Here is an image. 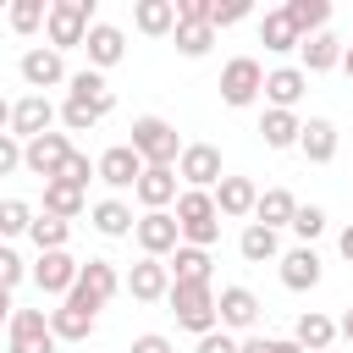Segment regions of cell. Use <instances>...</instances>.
I'll return each instance as SVG.
<instances>
[{
	"instance_id": "obj_28",
	"label": "cell",
	"mask_w": 353,
	"mask_h": 353,
	"mask_svg": "<svg viewBox=\"0 0 353 353\" xmlns=\"http://www.w3.org/2000/svg\"><path fill=\"white\" fill-rule=\"evenodd\" d=\"M88 221H94V232H99V237H132V226H138V221H132V210H127L121 199H99V204L88 210Z\"/></svg>"
},
{
	"instance_id": "obj_3",
	"label": "cell",
	"mask_w": 353,
	"mask_h": 353,
	"mask_svg": "<svg viewBox=\"0 0 353 353\" xmlns=\"http://www.w3.org/2000/svg\"><path fill=\"white\" fill-rule=\"evenodd\" d=\"M182 138H176V127L165 121V116H138L132 121V154L143 160V165H176L182 160Z\"/></svg>"
},
{
	"instance_id": "obj_54",
	"label": "cell",
	"mask_w": 353,
	"mask_h": 353,
	"mask_svg": "<svg viewBox=\"0 0 353 353\" xmlns=\"http://www.w3.org/2000/svg\"><path fill=\"white\" fill-rule=\"evenodd\" d=\"M6 127H11V105L0 99V132H6Z\"/></svg>"
},
{
	"instance_id": "obj_6",
	"label": "cell",
	"mask_w": 353,
	"mask_h": 353,
	"mask_svg": "<svg viewBox=\"0 0 353 353\" xmlns=\"http://www.w3.org/2000/svg\"><path fill=\"white\" fill-rule=\"evenodd\" d=\"M265 94V66L254 61V55H232L226 66H221V99L232 105V110H243V105H254Z\"/></svg>"
},
{
	"instance_id": "obj_41",
	"label": "cell",
	"mask_w": 353,
	"mask_h": 353,
	"mask_svg": "<svg viewBox=\"0 0 353 353\" xmlns=\"http://www.w3.org/2000/svg\"><path fill=\"white\" fill-rule=\"evenodd\" d=\"M94 121H99L94 105H83V99H66V105H61V127H66V132H88Z\"/></svg>"
},
{
	"instance_id": "obj_29",
	"label": "cell",
	"mask_w": 353,
	"mask_h": 353,
	"mask_svg": "<svg viewBox=\"0 0 353 353\" xmlns=\"http://www.w3.org/2000/svg\"><path fill=\"white\" fill-rule=\"evenodd\" d=\"M237 254H243L248 265H265V259H281V237H276L270 226H259V221H248V226H243V237H237Z\"/></svg>"
},
{
	"instance_id": "obj_50",
	"label": "cell",
	"mask_w": 353,
	"mask_h": 353,
	"mask_svg": "<svg viewBox=\"0 0 353 353\" xmlns=\"http://www.w3.org/2000/svg\"><path fill=\"white\" fill-rule=\"evenodd\" d=\"M336 248H342V259L353 265V226H342V237H336Z\"/></svg>"
},
{
	"instance_id": "obj_43",
	"label": "cell",
	"mask_w": 353,
	"mask_h": 353,
	"mask_svg": "<svg viewBox=\"0 0 353 353\" xmlns=\"http://www.w3.org/2000/svg\"><path fill=\"white\" fill-rule=\"evenodd\" d=\"M22 276H28V265H22V254H17V248H6V243H0V287H6V292H11V287H17V281H22Z\"/></svg>"
},
{
	"instance_id": "obj_37",
	"label": "cell",
	"mask_w": 353,
	"mask_h": 353,
	"mask_svg": "<svg viewBox=\"0 0 353 353\" xmlns=\"http://www.w3.org/2000/svg\"><path fill=\"white\" fill-rule=\"evenodd\" d=\"M11 33H22V39H33L44 22H50V0H11Z\"/></svg>"
},
{
	"instance_id": "obj_8",
	"label": "cell",
	"mask_w": 353,
	"mask_h": 353,
	"mask_svg": "<svg viewBox=\"0 0 353 353\" xmlns=\"http://www.w3.org/2000/svg\"><path fill=\"white\" fill-rule=\"evenodd\" d=\"M17 72H22V83H28L33 94H44V88H61V83H72V72H66V55H61V50H50V44H33V50H22Z\"/></svg>"
},
{
	"instance_id": "obj_4",
	"label": "cell",
	"mask_w": 353,
	"mask_h": 353,
	"mask_svg": "<svg viewBox=\"0 0 353 353\" xmlns=\"http://www.w3.org/2000/svg\"><path fill=\"white\" fill-rule=\"evenodd\" d=\"M121 292V276H116V265L110 259H83V270H77V287L61 298V303H72V309H83V314H99L110 298Z\"/></svg>"
},
{
	"instance_id": "obj_17",
	"label": "cell",
	"mask_w": 353,
	"mask_h": 353,
	"mask_svg": "<svg viewBox=\"0 0 353 353\" xmlns=\"http://www.w3.org/2000/svg\"><path fill=\"white\" fill-rule=\"evenodd\" d=\"M138 204L143 210H165V204H176L182 199V188H176V165H143V176H138Z\"/></svg>"
},
{
	"instance_id": "obj_31",
	"label": "cell",
	"mask_w": 353,
	"mask_h": 353,
	"mask_svg": "<svg viewBox=\"0 0 353 353\" xmlns=\"http://www.w3.org/2000/svg\"><path fill=\"white\" fill-rule=\"evenodd\" d=\"M259 44H265L270 55H287V50H298L303 39H298V28L287 22V11H265V17H259Z\"/></svg>"
},
{
	"instance_id": "obj_30",
	"label": "cell",
	"mask_w": 353,
	"mask_h": 353,
	"mask_svg": "<svg viewBox=\"0 0 353 353\" xmlns=\"http://www.w3.org/2000/svg\"><path fill=\"white\" fill-rule=\"evenodd\" d=\"M281 11H287V22L298 28V39H314V33H325V22H331V6H325V0H287Z\"/></svg>"
},
{
	"instance_id": "obj_35",
	"label": "cell",
	"mask_w": 353,
	"mask_h": 353,
	"mask_svg": "<svg viewBox=\"0 0 353 353\" xmlns=\"http://www.w3.org/2000/svg\"><path fill=\"white\" fill-rule=\"evenodd\" d=\"M165 270H171V281H210V248H176L171 259H165Z\"/></svg>"
},
{
	"instance_id": "obj_9",
	"label": "cell",
	"mask_w": 353,
	"mask_h": 353,
	"mask_svg": "<svg viewBox=\"0 0 353 353\" xmlns=\"http://www.w3.org/2000/svg\"><path fill=\"white\" fill-rule=\"evenodd\" d=\"M66 160H72V138H66V132H44V138L22 143V171H33V176H44V182H61Z\"/></svg>"
},
{
	"instance_id": "obj_48",
	"label": "cell",
	"mask_w": 353,
	"mask_h": 353,
	"mask_svg": "<svg viewBox=\"0 0 353 353\" xmlns=\"http://www.w3.org/2000/svg\"><path fill=\"white\" fill-rule=\"evenodd\" d=\"M127 353H176V347H171V336L143 331V336H132V347H127Z\"/></svg>"
},
{
	"instance_id": "obj_24",
	"label": "cell",
	"mask_w": 353,
	"mask_h": 353,
	"mask_svg": "<svg viewBox=\"0 0 353 353\" xmlns=\"http://www.w3.org/2000/svg\"><path fill=\"white\" fill-rule=\"evenodd\" d=\"M66 88H72L66 99H83V105H94L99 116H110V110H116V94H110V83H105V72H94V66L72 72V83H66Z\"/></svg>"
},
{
	"instance_id": "obj_15",
	"label": "cell",
	"mask_w": 353,
	"mask_h": 353,
	"mask_svg": "<svg viewBox=\"0 0 353 353\" xmlns=\"http://www.w3.org/2000/svg\"><path fill=\"white\" fill-rule=\"evenodd\" d=\"M94 165H99V182H105V188H116V193L138 188V176H143V160L132 154V143H110Z\"/></svg>"
},
{
	"instance_id": "obj_26",
	"label": "cell",
	"mask_w": 353,
	"mask_h": 353,
	"mask_svg": "<svg viewBox=\"0 0 353 353\" xmlns=\"http://www.w3.org/2000/svg\"><path fill=\"white\" fill-rule=\"evenodd\" d=\"M342 50H347V44H342L331 28L298 44V55H303V72H331V66H342Z\"/></svg>"
},
{
	"instance_id": "obj_46",
	"label": "cell",
	"mask_w": 353,
	"mask_h": 353,
	"mask_svg": "<svg viewBox=\"0 0 353 353\" xmlns=\"http://www.w3.org/2000/svg\"><path fill=\"white\" fill-rule=\"evenodd\" d=\"M11 171H22V138L0 132V176H11Z\"/></svg>"
},
{
	"instance_id": "obj_38",
	"label": "cell",
	"mask_w": 353,
	"mask_h": 353,
	"mask_svg": "<svg viewBox=\"0 0 353 353\" xmlns=\"http://www.w3.org/2000/svg\"><path fill=\"white\" fill-rule=\"evenodd\" d=\"M176 55H188V61H199V55H210V44H215V28L210 22H176Z\"/></svg>"
},
{
	"instance_id": "obj_12",
	"label": "cell",
	"mask_w": 353,
	"mask_h": 353,
	"mask_svg": "<svg viewBox=\"0 0 353 353\" xmlns=\"http://www.w3.org/2000/svg\"><path fill=\"white\" fill-rule=\"evenodd\" d=\"M6 331H11V353H55L50 309H17Z\"/></svg>"
},
{
	"instance_id": "obj_16",
	"label": "cell",
	"mask_w": 353,
	"mask_h": 353,
	"mask_svg": "<svg viewBox=\"0 0 353 353\" xmlns=\"http://www.w3.org/2000/svg\"><path fill=\"white\" fill-rule=\"evenodd\" d=\"M276 265H281V287H287V292H309V287H320V276H325V270H320V254H314L309 243L287 248Z\"/></svg>"
},
{
	"instance_id": "obj_45",
	"label": "cell",
	"mask_w": 353,
	"mask_h": 353,
	"mask_svg": "<svg viewBox=\"0 0 353 353\" xmlns=\"http://www.w3.org/2000/svg\"><path fill=\"white\" fill-rule=\"evenodd\" d=\"M243 17H248V0H232V6H215V0H210V28H215V33L232 28V22H243Z\"/></svg>"
},
{
	"instance_id": "obj_11",
	"label": "cell",
	"mask_w": 353,
	"mask_h": 353,
	"mask_svg": "<svg viewBox=\"0 0 353 353\" xmlns=\"http://www.w3.org/2000/svg\"><path fill=\"white\" fill-rule=\"evenodd\" d=\"M77 270H83V259H72L66 248H55V254H39L28 276H33V287H39V292H50V298H66V292L77 287Z\"/></svg>"
},
{
	"instance_id": "obj_7",
	"label": "cell",
	"mask_w": 353,
	"mask_h": 353,
	"mask_svg": "<svg viewBox=\"0 0 353 353\" xmlns=\"http://www.w3.org/2000/svg\"><path fill=\"white\" fill-rule=\"evenodd\" d=\"M132 237H138L143 259H171V254L182 248V226H176L171 210H143L138 226H132Z\"/></svg>"
},
{
	"instance_id": "obj_14",
	"label": "cell",
	"mask_w": 353,
	"mask_h": 353,
	"mask_svg": "<svg viewBox=\"0 0 353 353\" xmlns=\"http://www.w3.org/2000/svg\"><path fill=\"white\" fill-rule=\"evenodd\" d=\"M83 50H88V66H94V72H110V66L127 61V33H121L116 22H94L88 39H83Z\"/></svg>"
},
{
	"instance_id": "obj_39",
	"label": "cell",
	"mask_w": 353,
	"mask_h": 353,
	"mask_svg": "<svg viewBox=\"0 0 353 353\" xmlns=\"http://www.w3.org/2000/svg\"><path fill=\"white\" fill-rule=\"evenodd\" d=\"M33 232V204L28 199H0V237H22Z\"/></svg>"
},
{
	"instance_id": "obj_52",
	"label": "cell",
	"mask_w": 353,
	"mask_h": 353,
	"mask_svg": "<svg viewBox=\"0 0 353 353\" xmlns=\"http://www.w3.org/2000/svg\"><path fill=\"white\" fill-rule=\"evenodd\" d=\"M336 336H347V342H353V309H347V314L336 320Z\"/></svg>"
},
{
	"instance_id": "obj_18",
	"label": "cell",
	"mask_w": 353,
	"mask_h": 353,
	"mask_svg": "<svg viewBox=\"0 0 353 353\" xmlns=\"http://www.w3.org/2000/svg\"><path fill=\"white\" fill-rule=\"evenodd\" d=\"M121 287H127L138 303H160V298L171 292V270H165V259H138Z\"/></svg>"
},
{
	"instance_id": "obj_2",
	"label": "cell",
	"mask_w": 353,
	"mask_h": 353,
	"mask_svg": "<svg viewBox=\"0 0 353 353\" xmlns=\"http://www.w3.org/2000/svg\"><path fill=\"white\" fill-rule=\"evenodd\" d=\"M176 226H182V243L188 248H210L221 237V210H215V193H199V188H182L176 199Z\"/></svg>"
},
{
	"instance_id": "obj_47",
	"label": "cell",
	"mask_w": 353,
	"mask_h": 353,
	"mask_svg": "<svg viewBox=\"0 0 353 353\" xmlns=\"http://www.w3.org/2000/svg\"><path fill=\"white\" fill-rule=\"evenodd\" d=\"M237 347H243V342H237L232 331H210V336H199L193 353H237Z\"/></svg>"
},
{
	"instance_id": "obj_5",
	"label": "cell",
	"mask_w": 353,
	"mask_h": 353,
	"mask_svg": "<svg viewBox=\"0 0 353 353\" xmlns=\"http://www.w3.org/2000/svg\"><path fill=\"white\" fill-rule=\"evenodd\" d=\"M88 28H94V0H50V22H44V33H50V50H77L83 39H88Z\"/></svg>"
},
{
	"instance_id": "obj_32",
	"label": "cell",
	"mask_w": 353,
	"mask_h": 353,
	"mask_svg": "<svg viewBox=\"0 0 353 353\" xmlns=\"http://www.w3.org/2000/svg\"><path fill=\"white\" fill-rule=\"evenodd\" d=\"M259 132H265V149H298L303 121H298V110H265Z\"/></svg>"
},
{
	"instance_id": "obj_25",
	"label": "cell",
	"mask_w": 353,
	"mask_h": 353,
	"mask_svg": "<svg viewBox=\"0 0 353 353\" xmlns=\"http://www.w3.org/2000/svg\"><path fill=\"white\" fill-rule=\"evenodd\" d=\"M132 28L149 33V39L176 33V0H138V6H132Z\"/></svg>"
},
{
	"instance_id": "obj_44",
	"label": "cell",
	"mask_w": 353,
	"mask_h": 353,
	"mask_svg": "<svg viewBox=\"0 0 353 353\" xmlns=\"http://www.w3.org/2000/svg\"><path fill=\"white\" fill-rule=\"evenodd\" d=\"M237 353H303V347H298L292 336H248Z\"/></svg>"
},
{
	"instance_id": "obj_23",
	"label": "cell",
	"mask_w": 353,
	"mask_h": 353,
	"mask_svg": "<svg viewBox=\"0 0 353 353\" xmlns=\"http://www.w3.org/2000/svg\"><path fill=\"white\" fill-rule=\"evenodd\" d=\"M292 342H298L303 353H331V342H336V320L320 314V309H303L298 325H292Z\"/></svg>"
},
{
	"instance_id": "obj_51",
	"label": "cell",
	"mask_w": 353,
	"mask_h": 353,
	"mask_svg": "<svg viewBox=\"0 0 353 353\" xmlns=\"http://www.w3.org/2000/svg\"><path fill=\"white\" fill-rule=\"evenodd\" d=\"M11 314H17V303H11V292L0 287V325H11Z\"/></svg>"
},
{
	"instance_id": "obj_21",
	"label": "cell",
	"mask_w": 353,
	"mask_h": 353,
	"mask_svg": "<svg viewBox=\"0 0 353 353\" xmlns=\"http://www.w3.org/2000/svg\"><path fill=\"white\" fill-rule=\"evenodd\" d=\"M336 127L325 121V116H309L303 121V132H298V149H303V160H314V165H331L336 160Z\"/></svg>"
},
{
	"instance_id": "obj_13",
	"label": "cell",
	"mask_w": 353,
	"mask_h": 353,
	"mask_svg": "<svg viewBox=\"0 0 353 353\" xmlns=\"http://www.w3.org/2000/svg\"><path fill=\"white\" fill-rule=\"evenodd\" d=\"M55 105L44 99V94H22L17 105H11V138H22V143H33V138H44L50 127H55Z\"/></svg>"
},
{
	"instance_id": "obj_33",
	"label": "cell",
	"mask_w": 353,
	"mask_h": 353,
	"mask_svg": "<svg viewBox=\"0 0 353 353\" xmlns=\"http://www.w3.org/2000/svg\"><path fill=\"white\" fill-rule=\"evenodd\" d=\"M88 210V199H83V188H72V182H44V215H61V221H77Z\"/></svg>"
},
{
	"instance_id": "obj_34",
	"label": "cell",
	"mask_w": 353,
	"mask_h": 353,
	"mask_svg": "<svg viewBox=\"0 0 353 353\" xmlns=\"http://www.w3.org/2000/svg\"><path fill=\"white\" fill-rule=\"evenodd\" d=\"M50 331H55V342H88L94 336V314L61 303V309H50Z\"/></svg>"
},
{
	"instance_id": "obj_36",
	"label": "cell",
	"mask_w": 353,
	"mask_h": 353,
	"mask_svg": "<svg viewBox=\"0 0 353 353\" xmlns=\"http://www.w3.org/2000/svg\"><path fill=\"white\" fill-rule=\"evenodd\" d=\"M28 237H33V248H39V254H55V248H66V237H72V221H61V215H44V210H39Z\"/></svg>"
},
{
	"instance_id": "obj_19",
	"label": "cell",
	"mask_w": 353,
	"mask_h": 353,
	"mask_svg": "<svg viewBox=\"0 0 353 353\" xmlns=\"http://www.w3.org/2000/svg\"><path fill=\"white\" fill-rule=\"evenodd\" d=\"M303 94H309V72H303V66H276V72H265V99H270V110H292Z\"/></svg>"
},
{
	"instance_id": "obj_27",
	"label": "cell",
	"mask_w": 353,
	"mask_h": 353,
	"mask_svg": "<svg viewBox=\"0 0 353 353\" xmlns=\"http://www.w3.org/2000/svg\"><path fill=\"white\" fill-rule=\"evenodd\" d=\"M292 215H298V199H292L287 188H265V193H259V204H254V221H259V226H270V232L292 226Z\"/></svg>"
},
{
	"instance_id": "obj_40",
	"label": "cell",
	"mask_w": 353,
	"mask_h": 353,
	"mask_svg": "<svg viewBox=\"0 0 353 353\" xmlns=\"http://www.w3.org/2000/svg\"><path fill=\"white\" fill-rule=\"evenodd\" d=\"M292 232H298V237L314 248V237L325 232V210H320V204H298V215H292Z\"/></svg>"
},
{
	"instance_id": "obj_42",
	"label": "cell",
	"mask_w": 353,
	"mask_h": 353,
	"mask_svg": "<svg viewBox=\"0 0 353 353\" xmlns=\"http://www.w3.org/2000/svg\"><path fill=\"white\" fill-rule=\"evenodd\" d=\"M88 176H99V165L83 154V149H72V160H66V171H61V182H72V188H88Z\"/></svg>"
},
{
	"instance_id": "obj_49",
	"label": "cell",
	"mask_w": 353,
	"mask_h": 353,
	"mask_svg": "<svg viewBox=\"0 0 353 353\" xmlns=\"http://www.w3.org/2000/svg\"><path fill=\"white\" fill-rule=\"evenodd\" d=\"M176 22H210V0H176Z\"/></svg>"
},
{
	"instance_id": "obj_1",
	"label": "cell",
	"mask_w": 353,
	"mask_h": 353,
	"mask_svg": "<svg viewBox=\"0 0 353 353\" xmlns=\"http://www.w3.org/2000/svg\"><path fill=\"white\" fill-rule=\"evenodd\" d=\"M165 303H171V314H176V325H182V331H193V336L221 331V314H215V287H210V281H171Z\"/></svg>"
},
{
	"instance_id": "obj_53",
	"label": "cell",
	"mask_w": 353,
	"mask_h": 353,
	"mask_svg": "<svg viewBox=\"0 0 353 353\" xmlns=\"http://www.w3.org/2000/svg\"><path fill=\"white\" fill-rule=\"evenodd\" d=\"M342 72H347V77H353V44H347V50H342Z\"/></svg>"
},
{
	"instance_id": "obj_10",
	"label": "cell",
	"mask_w": 353,
	"mask_h": 353,
	"mask_svg": "<svg viewBox=\"0 0 353 353\" xmlns=\"http://www.w3.org/2000/svg\"><path fill=\"white\" fill-rule=\"evenodd\" d=\"M176 176H182V188H199V193H215L221 188V149L215 143H188L182 149V160H176Z\"/></svg>"
},
{
	"instance_id": "obj_22",
	"label": "cell",
	"mask_w": 353,
	"mask_h": 353,
	"mask_svg": "<svg viewBox=\"0 0 353 353\" xmlns=\"http://www.w3.org/2000/svg\"><path fill=\"white\" fill-rule=\"evenodd\" d=\"M254 204H259V188H254L248 176H221V188H215V210H221L226 221L254 215Z\"/></svg>"
},
{
	"instance_id": "obj_20",
	"label": "cell",
	"mask_w": 353,
	"mask_h": 353,
	"mask_svg": "<svg viewBox=\"0 0 353 353\" xmlns=\"http://www.w3.org/2000/svg\"><path fill=\"white\" fill-rule=\"evenodd\" d=\"M215 314H221V331H248V325L259 320V298H254L248 287H221Z\"/></svg>"
}]
</instances>
